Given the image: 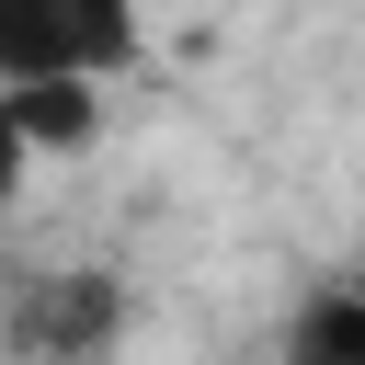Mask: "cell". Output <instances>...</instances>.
<instances>
[{"mask_svg":"<svg viewBox=\"0 0 365 365\" xmlns=\"http://www.w3.org/2000/svg\"><path fill=\"white\" fill-rule=\"evenodd\" d=\"M148 57L137 0H0V91H103Z\"/></svg>","mask_w":365,"mask_h":365,"instance_id":"cell-1","label":"cell"},{"mask_svg":"<svg viewBox=\"0 0 365 365\" xmlns=\"http://www.w3.org/2000/svg\"><path fill=\"white\" fill-rule=\"evenodd\" d=\"M114 331H125V285H114L103 262H57V274H34V285L0 308V342H11L23 365H91Z\"/></svg>","mask_w":365,"mask_h":365,"instance_id":"cell-2","label":"cell"},{"mask_svg":"<svg viewBox=\"0 0 365 365\" xmlns=\"http://www.w3.org/2000/svg\"><path fill=\"white\" fill-rule=\"evenodd\" d=\"M91 125H103V91H0V217L23 205L34 160L91 148Z\"/></svg>","mask_w":365,"mask_h":365,"instance_id":"cell-3","label":"cell"},{"mask_svg":"<svg viewBox=\"0 0 365 365\" xmlns=\"http://www.w3.org/2000/svg\"><path fill=\"white\" fill-rule=\"evenodd\" d=\"M342 285H354V297H365V262H354V274H342Z\"/></svg>","mask_w":365,"mask_h":365,"instance_id":"cell-4","label":"cell"}]
</instances>
